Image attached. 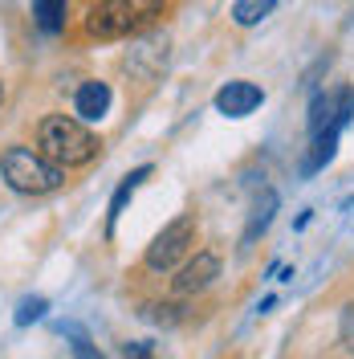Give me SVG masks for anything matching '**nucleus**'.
Segmentation results:
<instances>
[{
	"mask_svg": "<svg viewBox=\"0 0 354 359\" xmlns=\"http://www.w3.org/2000/svg\"><path fill=\"white\" fill-rule=\"evenodd\" d=\"M163 17V0H98L86 17V29L102 41L134 37Z\"/></svg>",
	"mask_w": 354,
	"mask_h": 359,
	"instance_id": "nucleus-1",
	"label": "nucleus"
},
{
	"mask_svg": "<svg viewBox=\"0 0 354 359\" xmlns=\"http://www.w3.org/2000/svg\"><path fill=\"white\" fill-rule=\"evenodd\" d=\"M37 151L57 168H82L98 156V139L69 114H49L37 127Z\"/></svg>",
	"mask_w": 354,
	"mask_h": 359,
	"instance_id": "nucleus-2",
	"label": "nucleus"
},
{
	"mask_svg": "<svg viewBox=\"0 0 354 359\" xmlns=\"http://www.w3.org/2000/svg\"><path fill=\"white\" fill-rule=\"evenodd\" d=\"M0 176H4V184H8L13 192H21V196L57 192L62 180H66L53 159H45L41 151H33V147H8V151L0 156Z\"/></svg>",
	"mask_w": 354,
	"mask_h": 359,
	"instance_id": "nucleus-3",
	"label": "nucleus"
},
{
	"mask_svg": "<svg viewBox=\"0 0 354 359\" xmlns=\"http://www.w3.org/2000/svg\"><path fill=\"white\" fill-rule=\"evenodd\" d=\"M192 245H196V217H176V221L151 241V249H147V266L155 269V273H163V269L176 266Z\"/></svg>",
	"mask_w": 354,
	"mask_h": 359,
	"instance_id": "nucleus-4",
	"label": "nucleus"
},
{
	"mask_svg": "<svg viewBox=\"0 0 354 359\" xmlns=\"http://www.w3.org/2000/svg\"><path fill=\"white\" fill-rule=\"evenodd\" d=\"M261 102H265V90L253 86V82H228L216 94V111L228 114V118H244V114L257 111Z\"/></svg>",
	"mask_w": 354,
	"mask_h": 359,
	"instance_id": "nucleus-5",
	"label": "nucleus"
},
{
	"mask_svg": "<svg viewBox=\"0 0 354 359\" xmlns=\"http://www.w3.org/2000/svg\"><path fill=\"white\" fill-rule=\"evenodd\" d=\"M216 278H220V257H216V253H196L187 266L179 269L176 290L179 294H199V290H208Z\"/></svg>",
	"mask_w": 354,
	"mask_h": 359,
	"instance_id": "nucleus-6",
	"label": "nucleus"
},
{
	"mask_svg": "<svg viewBox=\"0 0 354 359\" xmlns=\"http://www.w3.org/2000/svg\"><path fill=\"white\" fill-rule=\"evenodd\" d=\"M73 111L82 114L86 123H98L102 114L111 111V86L106 82H82L73 94Z\"/></svg>",
	"mask_w": 354,
	"mask_h": 359,
	"instance_id": "nucleus-7",
	"label": "nucleus"
},
{
	"mask_svg": "<svg viewBox=\"0 0 354 359\" xmlns=\"http://www.w3.org/2000/svg\"><path fill=\"white\" fill-rule=\"evenodd\" d=\"M66 4L69 0H33V17L41 33H62L66 29Z\"/></svg>",
	"mask_w": 354,
	"mask_h": 359,
	"instance_id": "nucleus-8",
	"label": "nucleus"
},
{
	"mask_svg": "<svg viewBox=\"0 0 354 359\" xmlns=\"http://www.w3.org/2000/svg\"><path fill=\"white\" fill-rule=\"evenodd\" d=\"M277 8V0H236L232 4V21L241 25V29H253V25H261Z\"/></svg>",
	"mask_w": 354,
	"mask_h": 359,
	"instance_id": "nucleus-9",
	"label": "nucleus"
},
{
	"mask_svg": "<svg viewBox=\"0 0 354 359\" xmlns=\"http://www.w3.org/2000/svg\"><path fill=\"white\" fill-rule=\"evenodd\" d=\"M147 176H151V168H139V172H131V176L122 180V184H118V192H114V201H111V224L118 221V217H122L127 201L134 196V188H139V184H143Z\"/></svg>",
	"mask_w": 354,
	"mask_h": 359,
	"instance_id": "nucleus-10",
	"label": "nucleus"
},
{
	"mask_svg": "<svg viewBox=\"0 0 354 359\" xmlns=\"http://www.w3.org/2000/svg\"><path fill=\"white\" fill-rule=\"evenodd\" d=\"M273 208H277V192L273 188H265V201L257 204V212H253V221H248V233H244V241H253L261 229H265L269 221H273Z\"/></svg>",
	"mask_w": 354,
	"mask_h": 359,
	"instance_id": "nucleus-11",
	"label": "nucleus"
},
{
	"mask_svg": "<svg viewBox=\"0 0 354 359\" xmlns=\"http://www.w3.org/2000/svg\"><path fill=\"white\" fill-rule=\"evenodd\" d=\"M41 314H45V298H24L21 311H17V323L24 327V323H33V318H41Z\"/></svg>",
	"mask_w": 354,
	"mask_h": 359,
	"instance_id": "nucleus-12",
	"label": "nucleus"
},
{
	"mask_svg": "<svg viewBox=\"0 0 354 359\" xmlns=\"http://www.w3.org/2000/svg\"><path fill=\"white\" fill-rule=\"evenodd\" d=\"M73 359H106L86 335H73Z\"/></svg>",
	"mask_w": 354,
	"mask_h": 359,
	"instance_id": "nucleus-13",
	"label": "nucleus"
},
{
	"mask_svg": "<svg viewBox=\"0 0 354 359\" xmlns=\"http://www.w3.org/2000/svg\"><path fill=\"white\" fill-rule=\"evenodd\" d=\"M342 343H346V351H354V306L342 311Z\"/></svg>",
	"mask_w": 354,
	"mask_h": 359,
	"instance_id": "nucleus-14",
	"label": "nucleus"
},
{
	"mask_svg": "<svg viewBox=\"0 0 354 359\" xmlns=\"http://www.w3.org/2000/svg\"><path fill=\"white\" fill-rule=\"evenodd\" d=\"M127 359H151V347H143V343H134V347H127Z\"/></svg>",
	"mask_w": 354,
	"mask_h": 359,
	"instance_id": "nucleus-15",
	"label": "nucleus"
}]
</instances>
